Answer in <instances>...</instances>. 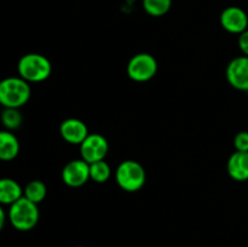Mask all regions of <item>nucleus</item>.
Listing matches in <instances>:
<instances>
[{
    "instance_id": "nucleus-13",
    "label": "nucleus",
    "mask_w": 248,
    "mask_h": 247,
    "mask_svg": "<svg viewBox=\"0 0 248 247\" xmlns=\"http://www.w3.org/2000/svg\"><path fill=\"white\" fill-rule=\"evenodd\" d=\"M19 142L16 136L9 130L0 131V160L11 161L18 155Z\"/></svg>"
},
{
    "instance_id": "nucleus-14",
    "label": "nucleus",
    "mask_w": 248,
    "mask_h": 247,
    "mask_svg": "<svg viewBox=\"0 0 248 247\" xmlns=\"http://www.w3.org/2000/svg\"><path fill=\"white\" fill-rule=\"evenodd\" d=\"M47 189L46 185L41 181H31L29 182L23 189V196L31 200L34 203H40L46 198Z\"/></svg>"
},
{
    "instance_id": "nucleus-1",
    "label": "nucleus",
    "mask_w": 248,
    "mask_h": 247,
    "mask_svg": "<svg viewBox=\"0 0 248 247\" xmlns=\"http://www.w3.org/2000/svg\"><path fill=\"white\" fill-rule=\"evenodd\" d=\"M29 82L21 77H5L0 81V104L4 108L23 107L31 98Z\"/></svg>"
},
{
    "instance_id": "nucleus-8",
    "label": "nucleus",
    "mask_w": 248,
    "mask_h": 247,
    "mask_svg": "<svg viewBox=\"0 0 248 247\" xmlns=\"http://www.w3.org/2000/svg\"><path fill=\"white\" fill-rule=\"evenodd\" d=\"M62 179L72 188L82 186L90 179V164L82 159L68 162L62 171Z\"/></svg>"
},
{
    "instance_id": "nucleus-20",
    "label": "nucleus",
    "mask_w": 248,
    "mask_h": 247,
    "mask_svg": "<svg viewBox=\"0 0 248 247\" xmlns=\"http://www.w3.org/2000/svg\"><path fill=\"white\" fill-rule=\"evenodd\" d=\"M6 213H5L4 208H2V206L0 205V232L2 230V228L5 227V223H6Z\"/></svg>"
},
{
    "instance_id": "nucleus-3",
    "label": "nucleus",
    "mask_w": 248,
    "mask_h": 247,
    "mask_svg": "<svg viewBox=\"0 0 248 247\" xmlns=\"http://www.w3.org/2000/svg\"><path fill=\"white\" fill-rule=\"evenodd\" d=\"M18 75L28 82H40L47 79L52 70L50 61L39 53L22 56L17 64Z\"/></svg>"
},
{
    "instance_id": "nucleus-16",
    "label": "nucleus",
    "mask_w": 248,
    "mask_h": 247,
    "mask_svg": "<svg viewBox=\"0 0 248 247\" xmlns=\"http://www.w3.org/2000/svg\"><path fill=\"white\" fill-rule=\"evenodd\" d=\"M172 0H143L145 12L153 17H160L170 11Z\"/></svg>"
},
{
    "instance_id": "nucleus-2",
    "label": "nucleus",
    "mask_w": 248,
    "mask_h": 247,
    "mask_svg": "<svg viewBox=\"0 0 248 247\" xmlns=\"http://www.w3.org/2000/svg\"><path fill=\"white\" fill-rule=\"evenodd\" d=\"M38 205L22 196L19 200L12 203L7 212V218L12 227L19 232L31 230L39 222Z\"/></svg>"
},
{
    "instance_id": "nucleus-15",
    "label": "nucleus",
    "mask_w": 248,
    "mask_h": 247,
    "mask_svg": "<svg viewBox=\"0 0 248 247\" xmlns=\"http://www.w3.org/2000/svg\"><path fill=\"white\" fill-rule=\"evenodd\" d=\"M0 120L4 127L9 131L17 130L23 123L21 111L17 108H4L0 115Z\"/></svg>"
},
{
    "instance_id": "nucleus-4",
    "label": "nucleus",
    "mask_w": 248,
    "mask_h": 247,
    "mask_svg": "<svg viewBox=\"0 0 248 247\" xmlns=\"http://www.w3.org/2000/svg\"><path fill=\"white\" fill-rule=\"evenodd\" d=\"M115 178L119 186L125 191L130 193L137 191L145 183L144 167L137 161L126 160L121 162L116 169Z\"/></svg>"
},
{
    "instance_id": "nucleus-5",
    "label": "nucleus",
    "mask_w": 248,
    "mask_h": 247,
    "mask_svg": "<svg viewBox=\"0 0 248 247\" xmlns=\"http://www.w3.org/2000/svg\"><path fill=\"white\" fill-rule=\"evenodd\" d=\"M157 72V62L149 53H138L133 56L127 64V74L132 80L144 82L153 79Z\"/></svg>"
},
{
    "instance_id": "nucleus-12",
    "label": "nucleus",
    "mask_w": 248,
    "mask_h": 247,
    "mask_svg": "<svg viewBox=\"0 0 248 247\" xmlns=\"http://www.w3.org/2000/svg\"><path fill=\"white\" fill-rule=\"evenodd\" d=\"M23 196V189L12 178H0V205L11 206Z\"/></svg>"
},
{
    "instance_id": "nucleus-7",
    "label": "nucleus",
    "mask_w": 248,
    "mask_h": 247,
    "mask_svg": "<svg viewBox=\"0 0 248 247\" xmlns=\"http://www.w3.org/2000/svg\"><path fill=\"white\" fill-rule=\"evenodd\" d=\"M227 80L234 89L248 92V57L240 56L230 61L227 67Z\"/></svg>"
},
{
    "instance_id": "nucleus-10",
    "label": "nucleus",
    "mask_w": 248,
    "mask_h": 247,
    "mask_svg": "<svg viewBox=\"0 0 248 247\" xmlns=\"http://www.w3.org/2000/svg\"><path fill=\"white\" fill-rule=\"evenodd\" d=\"M61 136L65 142L70 144H81L85 138L90 135L86 124L79 119L70 118L63 121L60 127Z\"/></svg>"
},
{
    "instance_id": "nucleus-9",
    "label": "nucleus",
    "mask_w": 248,
    "mask_h": 247,
    "mask_svg": "<svg viewBox=\"0 0 248 247\" xmlns=\"http://www.w3.org/2000/svg\"><path fill=\"white\" fill-rule=\"evenodd\" d=\"M220 24L232 34H241L248 29V16L245 10L239 6H229L220 15Z\"/></svg>"
},
{
    "instance_id": "nucleus-18",
    "label": "nucleus",
    "mask_w": 248,
    "mask_h": 247,
    "mask_svg": "<svg viewBox=\"0 0 248 247\" xmlns=\"http://www.w3.org/2000/svg\"><path fill=\"white\" fill-rule=\"evenodd\" d=\"M234 147L236 152H248V132L241 131L234 138Z\"/></svg>"
},
{
    "instance_id": "nucleus-21",
    "label": "nucleus",
    "mask_w": 248,
    "mask_h": 247,
    "mask_svg": "<svg viewBox=\"0 0 248 247\" xmlns=\"http://www.w3.org/2000/svg\"><path fill=\"white\" fill-rule=\"evenodd\" d=\"M73 247H86V246H73Z\"/></svg>"
},
{
    "instance_id": "nucleus-19",
    "label": "nucleus",
    "mask_w": 248,
    "mask_h": 247,
    "mask_svg": "<svg viewBox=\"0 0 248 247\" xmlns=\"http://www.w3.org/2000/svg\"><path fill=\"white\" fill-rule=\"evenodd\" d=\"M237 44H239V47L241 50V52L244 53V56H247L248 57V29H246L244 33L240 34Z\"/></svg>"
},
{
    "instance_id": "nucleus-11",
    "label": "nucleus",
    "mask_w": 248,
    "mask_h": 247,
    "mask_svg": "<svg viewBox=\"0 0 248 247\" xmlns=\"http://www.w3.org/2000/svg\"><path fill=\"white\" fill-rule=\"evenodd\" d=\"M227 171L235 181H248V152L232 153L228 160Z\"/></svg>"
},
{
    "instance_id": "nucleus-17",
    "label": "nucleus",
    "mask_w": 248,
    "mask_h": 247,
    "mask_svg": "<svg viewBox=\"0 0 248 247\" xmlns=\"http://www.w3.org/2000/svg\"><path fill=\"white\" fill-rule=\"evenodd\" d=\"M110 173V166L104 160L90 164V179L97 182V183H104L108 181Z\"/></svg>"
},
{
    "instance_id": "nucleus-6",
    "label": "nucleus",
    "mask_w": 248,
    "mask_h": 247,
    "mask_svg": "<svg viewBox=\"0 0 248 247\" xmlns=\"http://www.w3.org/2000/svg\"><path fill=\"white\" fill-rule=\"evenodd\" d=\"M108 149L109 145L107 139L98 133H90L80 144L81 157L87 164L104 160L108 154Z\"/></svg>"
}]
</instances>
